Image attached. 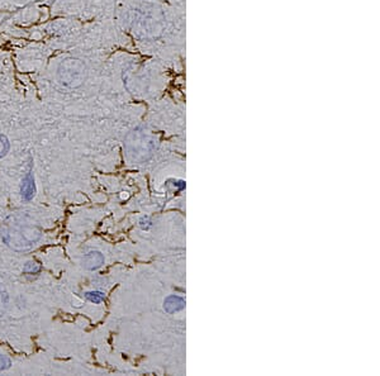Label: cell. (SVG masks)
Returning <instances> with one entry per match:
<instances>
[{
    "instance_id": "9",
    "label": "cell",
    "mask_w": 380,
    "mask_h": 376,
    "mask_svg": "<svg viewBox=\"0 0 380 376\" xmlns=\"http://www.w3.org/2000/svg\"><path fill=\"white\" fill-rule=\"evenodd\" d=\"M11 365H12L11 360H9L7 356H4V355H2V353H0V371L8 370V368L11 367Z\"/></svg>"
},
{
    "instance_id": "6",
    "label": "cell",
    "mask_w": 380,
    "mask_h": 376,
    "mask_svg": "<svg viewBox=\"0 0 380 376\" xmlns=\"http://www.w3.org/2000/svg\"><path fill=\"white\" fill-rule=\"evenodd\" d=\"M9 148H11V143H9L8 138L0 133V158H3L9 152Z\"/></svg>"
},
{
    "instance_id": "3",
    "label": "cell",
    "mask_w": 380,
    "mask_h": 376,
    "mask_svg": "<svg viewBox=\"0 0 380 376\" xmlns=\"http://www.w3.org/2000/svg\"><path fill=\"white\" fill-rule=\"evenodd\" d=\"M21 195L26 202H31L36 195V182L35 175L32 172V163L30 165V170L27 171V173H26L23 180H22Z\"/></svg>"
},
{
    "instance_id": "4",
    "label": "cell",
    "mask_w": 380,
    "mask_h": 376,
    "mask_svg": "<svg viewBox=\"0 0 380 376\" xmlns=\"http://www.w3.org/2000/svg\"><path fill=\"white\" fill-rule=\"evenodd\" d=\"M104 262V257L100 252H97V251H93V252H89L84 256L83 259V265L85 269L88 270H97L99 269L100 266Z\"/></svg>"
},
{
    "instance_id": "5",
    "label": "cell",
    "mask_w": 380,
    "mask_h": 376,
    "mask_svg": "<svg viewBox=\"0 0 380 376\" xmlns=\"http://www.w3.org/2000/svg\"><path fill=\"white\" fill-rule=\"evenodd\" d=\"M9 303V295L7 293V290L4 289V286L0 284V317H3L7 312V308H8Z\"/></svg>"
},
{
    "instance_id": "7",
    "label": "cell",
    "mask_w": 380,
    "mask_h": 376,
    "mask_svg": "<svg viewBox=\"0 0 380 376\" xmlns=\"http://www.w3.org/2000/svg\"><path fill=\"white\" fill-rule=\"evenodd\" d=\"M40 270H41V266L35 261L27 262V264H26V266L23 267V272H25V274H27V275L37 274V272H40Z\"/></svg>"
},
{
    "instance_id": "1",
    "label": "cell",
    "mask_w": 380,
    "mask_h": 376,
    "mask_svg": "<svg viewBox=\"0 0 380 376\" xmlns=\"http://www.w3.org/2000/svg\"><path fill=\"white\" fill-rule=\"evenodd\" d=\"M40 227L23 216H9L0 223V237L8 247L17 252L28 251L41 240Z\"/></svg>"
},
{
    "instance_id": "8",
    "label": "cell",
    "mask_w": 380,
    "mask_h": 376,
    "mask_svg": "<svg viewBox=\"0 0 380 376\" xmlns=\"http://www.w3.org/2000/svg\"><path fill=\"white\" fill-rule=\"evenodd\" d=\"M85 298L91 303H100L102 300H104V295L99 291H89L85 294Z\"/></svg>"
},
{
    "instance_id": "2",
    "label": "cell",
    "mask_w": 380,
    "mask_h": 376,
    "mask_svg": "<svg viewBox=\"0 0 380 376\" xmlns=\"http://www.w3.org/2000/svg\"><path fill=\"white\" fill-rule=\"evenodd\" d=\"M57 79L66 88H78L85 80V65L76 59H66L57 69Z\"/></svg>"
}]
</instances>
